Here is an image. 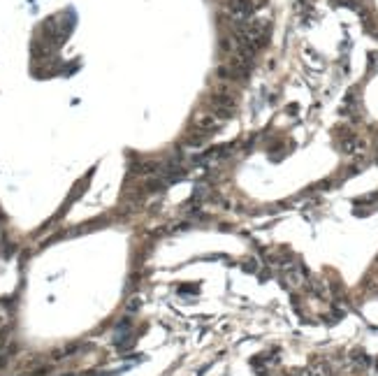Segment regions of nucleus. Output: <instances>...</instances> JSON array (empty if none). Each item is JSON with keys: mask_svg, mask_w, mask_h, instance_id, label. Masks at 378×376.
<instances>
[{"mask_svg": "<svg viewBox=\"0 0 378 376\" xmlns=\"http://www.w3.org/2000/svg\"><path fill=\"white\" fill-rule=\"evenodd\" d=\"M211 105L216 107V112L223 116V119H230L237 107V100L232 93H214L211 95Z\"/></svg>", "mask_w": 378, "mask_h": 376, "instance_id": "f257e3e1", "label": "nucleus"}, {"mask_svg": "<svg viewBox=\"0 0 378 376\" xmlns=\"http://www.w3.org/2000/svg\"><path fill=\"white\" fill-rule=\"evenodd\" d=\"M193 123H195V128L200 130V133H209V130H216V128L221 126L218 116L216 114H209V112H200V114H195Z\"/></svg>", "mask_w": 378, "mask_h": 376, "instance_id": "f03ea898", "label": "nucleus"}, {"mask_svg": "<svg viewBox=\"0 0 378 376\" xmlns=\"http://www.w3.org/2000/svg\"><path fill=\"white\" fill-rule=\"evenodd\" d=\"M228 7L239 21H246V16L253 12V0H230Z\"/></svg>", "mask_w": 378, "mask_h": 376, "instance_id": "7ed1b4c3", "label": "nucleus"}, {"mask_svg": "<svg viewBox=\"0 0 378 376\" xmlns=\"http://www.w3.org/2000/svg\"><path fill=\"white\" fill-rule=\"evenodd\" d=\"M204 140H207V133H202V135H193V137H188V144H193V147H202Z\"/></svg>", "mask_w": 378, "mask_h": 376, "instance_id": "20e7f679", "label": "nucleus"}]
</instances>
